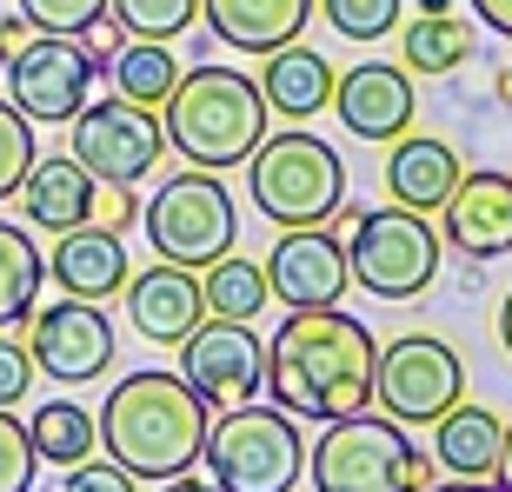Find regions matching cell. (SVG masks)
<instances>
[{"mask_svg":"<svg viewBox=\"0 0 512 492\" xmlns=\"http://www.w3.org/2000/svg\"><path fill=\"white\" fill-rule=\"evenodd\" d=\"M380 340L340 306H293L266 340V386L300 419H346L373 406Z\"/></svg>","mask_w":512,"mask_h":492,"instance_id":"cell-1","label":"cell"},{"mask_svg":"<svg viewBox=\"0 0 512 492\" xmlns=\"http://www.w3.org/2000/svg\"><path fill=\"white\" fill-rule=\"evenodd\" d=\"M94 419H100V446H107L114 466H127L133 479H180L207 453L213 406L180 373L147 366V373L120 379Z\"/></svg>","mask_w":512,"mask_h":492,"instance_id":"cell-2","label":"cell"},{"mask_svg":"<svg viewBox=\"0 0 512 492\" xmlns=\"http://www.w3.org/2000/svg\"><path fill=\"white\" fill-rule=\"evenodd\" d=\"M160 127H167V147L187 167L233 173V167H247L253 147L266 140V94L240 67H193L167 94Z\"/></svg>","mask_w":512,"mask_h":492,"instance_id":"cell-3","label":"cell"},{"mask_svg":"<svg viewBox=\"0 0 512 492\" xmlns=\"http://www.w3.org/2000/svg\"><path fill=\"white\" fill-rule=\"evenodd\" d=\"M333 233L346 240V273L373 300H419L439 273V233L413 207H340Z\"/></svg>","mask_w":512,"mask_h":492,"instance_id":"cell-4","label":"cell"},{"mask_svg":"<svg viewBox=\"0 0 512 492\" xmlns=\"http://www.w3.org/2000/svg\"><path fill=\"white\" fill-rule=\"evenodd\" d=\"M247 193L273 227H326L346 207V160L320 133H273L247 160Z\"/></svg>","mask_w":512,"mask_h":492,"instance_id":"cell-5","label":"cell"},{"mask_svg":"<svg viewBox=\"0 0 512 492\" xmlns=\"http://www.w3.org/2000/svg\"><path fill=\"white\" fill-rule=\"evenodd\" d=\"M313 492H426V453L399 419H326V433L306 446Z\"/></svg>","mask_w":512,"mask_h":492,"instance_id":"cell-6","label":"cell"},{"mask_svg":"<svg viewBox=\"0 0 512 492\" xmlns=\"http://www.w3.org/2000/svg\"><path fill=\"white\" fill-rule=\"evenodd\" d=\"M200 466L213 473L220 492H293L306 473V439L286 406H233L207 426V453Z\"/></svg>","mask_w":512,"mask_h":492,"instance_id":"cell-7","label":"cell"},{"mask_svg":"<svg viewBox=\"0 0 512 492\" xmlns=\"http://www.w3.org/2000/svg\"><path fill=\"white\" fill-rule=\"evenodd\" d=\"M233 233H240L233 193L207 167H187L173 180H160V193L147 200V246L160 260L187 266V273H207L220 253H233Z\"/></svg>","mask_w":512,"mask_h":492,"instance_id":"cell-8","label":"cell"},{"mask_svg":"<svg viewBox=\"0 0 512 492\" xmlns=\"http://www.w3.org/2000/svg\"><path fill=\"white\" fill-rule=\"evenodd\" d=\"M373 399H380V413L399 419V426H433L439 413H453L459 399H466V366L433 333H399L393 346H380Z\"/></svg>","mask_w":512,"mask_h":492,"instance_id":"cell-9","label":"cell"},{"mask_svg":"<svg viewBox=\"0 0 512 492\" xmlns=\"http://www.w3.org/2000/svg\"><path fill=\"white\" fill-rule=\"evenodd\" d=\"M67 127H74L67 153H74L94 180H114V187L147 180V173L160 167V153H167V127H160V114L140 107V100H100V107H80Z\"/></svg>","mask_w":512,"mask_h":492,"instance_id":"cell-10","label":"cell"},{"mask_svg":"<svg viewBox=\"0 0 512 492\" xmlns=\"http://www.w3.org/2000/svg\"><path fill=\"white\" fill-rule=\"evenodd\" d=\"M94 60L80 47V34H40L7 60V100H14L20 114L34 120V127H60V120H74L87 107V87H94Z\"/></svg>","mask_w":512,"mask_h":492,"instance_id":"cell-11","label":"cell"},{"mask_svg":"<svg viewBox=\"0 0 512 492\" xmlns=\"http://www.w3.org/2000/svg\"><path fill=\"white\" fill-rule=\"evenodd\" d=\"M180 379L207 399L213 413H233V406L260 399L266 346H260V333H253V320H213L207 313V320L180 340Z\"/></svg>","mask_w":512,"mask_h":492,"instance_id":"cell-12","label":"cell"},{"mask_svg":"<svg viewBox=\"0 0 512 492\" xmlns=\"http://www.w3.org/2000/svg\"><path fill=\"white\" fill-rule=\"evenodd\" d=\"M34 333H27V353H34V373L60 379V386H87L114 366V326L94 300H67L60 306H34L27 313Z\"/></svg>","mask_w":512,"mask_h":492,"instance_id":"cell-13","label":"cell"},{"mask_svg":"<svg viewBox=\"0 0 512 492\" xmlns=\"http://www.w3.org/2000/svg\"><path fill=\"white\" fill-rule=\"evenodd\" d=\"M439 240L459 260H506L512 253V173L479 167L459 173L453 193L439 200Z\"/></svg>","mask_w":512,"mask_h":492,"instance_id":"cell-14","label":"cell"},{"mask_svg":"<svg viewBox=\"0 0 512 492\" xmlns=\"http://www.w3.org/2000/svg\"><path fill=\"white\" fill-rule=\"evenodd\" d=\"M346 240L333 227H280V246L266 253V286L273 300L293 306H340L346 293Z\"/></svg>","mask_w":512,"mask_h":492,"instance_id":"cell-15","label":"cell"},{"mask_svg":"<svg viewBox=\"0 0 512 492\" xmlns=\"http://www.w3.org/2000/svg\"><path fill=\"white\" fill-rule=\"evenodd\" d=\"M413 74L406 67H393V60H360L353 74L333 80V114H340V127L353 133V140H399V133L413 127Z\"/></svg>","mask_w":512,"mask_h":492,"instance_id":"cell-16","label":"cell"},{"mask_svg":"<svg viewBox=\"0 0 512 492\" xmlns=\"http://www.w3.org/2000/svg\"><path fill=\"white\" fill-rule=\"evenodd\" d=\"M120 300H127V320L140 340L153 346H180L193 333V326L207 320V293H200V273H187V266H147V273H127V286H120Z\"/></svg>","mask_w":512,"mask_h":492,"instance_id":"cell-17","label":"cell"},{"mask_svg":"<svg viewBox=\"0 0 512 492\" xmlns=\"http://www.w3.org/2000/svg\"><path fill=\"white\" fill-rule=\"evenodd\" d=\"M320 0H200V20L220 47H240V54H273L286 40L306 34Z\"/></svg>","mask_w":512,"mask_h":492,"instance_id":"cell-18","label":"cell"},{"mask_svg":"<svg viewBox=\"0 0 512 492\" xmlns=\"http://www.w3.org/2000/svg\"><path fill=\"white\" fill-rule=\"evenodd\" d=\"M47 273H54L74 300H114L120 286H127V246H120V233L107 227H74V233H60V246L47 253Z\"/></svg>","mask_w":512,"mask_h":492,"instance_id":"cell-19","label":"cell"},{"mask_svg":"<svg viewBox=\"0 0 512 492\" xmlns=\"http://www.w3.org/2000/svg\"><path fill=\"white\" fill-rule=\"evenodd\" d=\"M94 173L80 167L74 153H54V160H34L27 167V180H20V207H27V220L47 233H74L87 227V213H94Z\"/></svg>","mask_w":512,"mask_h":492,"instance_id":"cell-20","label":"cell"},{"mask_svg":"<svg viewBox=\"0 0 512 492\" xmlns=\"http://www.w3.org/2000/svg\"><path fill=\"white\" fill-rule=\"evenodd\" d=\"M386 193H393L399 207L413 213H439V200L453 193L459 180V153L446 147V140H426V133H399V140H386Z\"/></svg>","mask_w":512,"mask_h":492,"instance_id":"cell-21","label":"cell"},{"mask_svg":"<svg viewBox=\"0 0 512 492\" xmlns=\"http://www.w3.org/2000/svg\"><path fill=\"white\" fill-rule=\"evenodd\" d=\"M333 67L326 54L300 47V40H286L266 54V74H260V94H266V114H286V120H313L333 107Z\"/></svg>","mask_w":512,"mask_h":492,"instance_id":"cell-22","label":"cell"},{"mask_svg":"<svg viewBox=\"0 0 512 492\" xmlns=\"http://www.w3.org/2000/svg\"><path fill=\"white\" fill-rule=\"evenodd\" d=\"M499 446H506V419L486 413V406H466V399H459L453 413L433 419V459L453 479H493Z\"/></svg>","mask_w":512,"mask_h":492,"instance_id":"cell-23","label":"cell"},{"mask_svg":"<svg viewBox=\"0 0 512 492\" xmlns=\"http://www.w3.org/2000/svg\"><path fill=\"white\" fill-rule=\"evenodd\" d=\"M40 286H47V260H40V246L27 227L14 220H0V326H20L34 313Z\"/></svg>","mask_w":512,"mask_h":492,"instance_id":"cell-24","label":"cell"},{"mask_svg":"<svg viewBox=\"0 0 512 492\" xmlns=\"http://www.w3.org/2000/svg\"><path fill=\"white\" fill-rule=\"evenodd\" d=\"M107 67H114V94L140 100V107H167V94L180 87V74H187V67L173 60L167 40H127Z\"/></svg>","mask_w":512,"mask_h":492,"instance_id":"cell-25","label":"cell"},{"mask_svg":"<svg viewBox=\"0 0 512 492\" xmlns=\"http://www.w3.org/2000/svg\"><path fill=\"white\" fill-rule=\"evenodd\" d=\"M200 293H207L213 320H253V313H266V300H273V286H266V260L220 253V260L200 273Z\"/></svg>","mask_w":512,"mask_h":492,"instance_id":"cell-26","label":"cell"},{"mask_svg":"<svg viewBox=\"0 0 512 492\" xmlns=\"http://www.w3.org/2000/svg\"><path fill=\"white\" fill-rule=\"evenodd\" d=\"M399 54H406V74H453V67L473 60V27L459 14H419L406 20Z\"/></svg>","mask_w":512,"mask_h":492,"instance_id":"cell-27","label":"cell"},{"mask_svg":"<svg viewBox=\"0 0 512 492\" xmlns=\"http://www.w3.org/2000/svg\"><path fill=\"white\" fill-rule=\"evenodd\" d=\"M27 433H34V453L47 466H74V459H87L100 446V419L87 406H74V399H47V406H34Z\"/></svg>","mask_w":512,"mask_h":492,"instance_id":"cell-28","label":"cell"},{"mask_svg":"<svg viewBox=\"0 0 512 492\" xmlns=\"http://www.w3.org/2000/svg\"><path fill=\"white\" fill-rule=\"evenodd\" d=\"M127 40H180L200 20V0H107Z\"/></svg>","mask_w":512,"mask_h":492,"instance_id":"cell-29","label":"cell"},{"mask_svg":"<svg viewBox=\"0 0 512 492\" xmlns=\"http://www.w3.org/2000/svg\"><path fill=\"white\" fill-rule=\"evenodd\" d=\"M27 167H34V120L20 114L14 100H0V200L20 193Z\"/></svg>","mask_w":512,"mask_h":492,"instance_id":"cell-30","label":"cell"},{"mask_svg":"<svg viewBox=\"0 0 512 492\" xmlns=\"http://www.w3.org/2000/svg\"><path fill=\"white\" fill-rule=\"evenodd\" d=\"M326 20H333V34L346 40H386L399 27V7L406 0H320Z\"/></svg>","mask_w":512,"mask_h":492,"instance_id":"cell-31","label":"cell"},{"mask_svg":"<svg viewBox=\"0 0 512 492\" xmlns=\"http://www.w3.org/2000/svg\"><path fill=\"white\" fill-rule=\"evenodd\" d=\"M34 433L27 419H14V406H0V492H34Z\"/></svg>","mask_w":512,"mask_h":492,"instance_id":"cell-32","label":"cell"},{"mask_svg":"<svg viewBox=\"0 0 512 492\" xmlns=\"http://www.w3.org/2000/svg\"><path fill=\"white\" fill-rule=\"evenodd\" d=\"M20 14H27V27H40V34H87V27L107 14V0H20Z\"/></svg>","mask_w":512,"mask_h":492,"instance_id":"cell-33","label":"cell"},{"mask_svg":"<svg viewBox=\"0 0 512 492\" xmlns=\"http://www.w3.org/2000/svg\"><path fill=\"white\" fill-rule=\"evenodd\" d=\"M60 492H140L133 486V473L127 466H114V459H74V466H67V486Z\"/></svg>","mask_w":512,"mask_h":492,"instance_id":"cell-34","label":"cell"},{"mask_svg":"<svg viewBox=\"0 0 512 492\" xmlns=\"http://www.w3.org/2000/svg\"><path fill=\"white\" fill-rule=\"evenodd\" d=\"M87 227H107V233L140 227V200H133V187H114V180H100V187H94V213H87Z\"/></svg>","mask_w":512,"mask_h":492,"instance_id":"cell-35","label":"cell"},{"mask_svg":"<svg viewBox=\"0 0 512 492\" xmlns=\"http://www.w3.org/2000/svg\"><path fill=\"white\" fill-rule=\"evenodd\" d=\"M34 386V353L20 340H0V406H20Z\"/></svg>","mask_w":512,"mask_h":492,"instance_id":"cell-36","label":"cell"},{"mask_svg":"<svg viewBox=\"0 0 512 492\" xmlns=\"http://www.w3.org/2000/svg\"><path fill=\"white\" fill-rule=\"evenodd\" d=\"M80 47H87V60H94V67H107V60H114L120 47H127V34H120V20H114V14H100L94 27L80 34Z\"/></svg>","mask_w":512,"mask_h":492,"instance_id":"cell-37","label":"cell"},{"mask_svg":"<svg viewBox=\"0 0 512 492\" xmlns=\"http://www.w3.org/2000/svg\"><path fill=\"white\" fill-rule=\"evenodd\" d=\"M27 40H34V27H27V14H7V20H0V60H14L20 47H27Z\"/></svg>","mask_w":512,"mask_h":492,"instance_id":"cell-38","label":"cell"},{"mask_svg":"<svg viewBox=\"0 0 512 492\" xmlns=\"http://www.w3.org/2000/svg\"><path fill=\"white\" fill-rule=\"evenodd\" d=\"M473 14L493 27V34H506L512 40V0H473Z\"/></svg>","mask_w":512,"mask_h":492,"instance_id":"cell-39","label":"cell"},{"mask_svg":"<svg viewBox=\"0 0 512 492\" xmlns=\"http://www.w3.org/2000/svg\"><path fill=\"white\" fill-rule=\"evenodd\" d=\"M493 486L512 492V426H506V446H499V466H493Z\"/></svg>","mask_w":512,"mask_h":492,"instance_id":"cell-40","label":"cell"},{"mask_svg":"<svg viewBox=\"0 0 512 492\" xmlns=\"http://www.w3.org/2000/svg\"><path fill=\"white\" fill-rule=\"evenodd\" d=\"M426 492H499V486H486V479H446V486H426Z\"/></svg>","mask_w":512,"mask_h":492,"instance_id":"cell-41","label":"cell"},{"mask_svg":"<svg viewBox=\"0 0 512 492\" xmlns=\"http://www.w3.org/2000/svg\"><path fill=\"white\" fill-rule=\"evenodd\" d=\"M499 346H506V353H512V293H506V300H499Z\"/></svg>","mask_w":512,"mask_h":492,"instance_id":"cell-42","label":"cell"},{"mask_svg":"<svg viewBox=\"0 0 512 492\" xmlns=\"http://www.w3.org/2000/svg\"><path fill=\"white\" fill-rule=\"evenodd\" d=\"M160 492H220V486H200V479L180 473V479H160Z\"/></svg>","mask_w":512,"mask_h":492,"instance_id":"cell-43","label":"cell"},{"mask_svg":"<svg viewBox=\"0 0 512 492\" xmlns=\"http://www.w3.org/2000/svg\"><path fill=\"white\" fill-rule=\"evenodd\" d=\"M419 14H453V0H419Z\"/></svg>","mask_w":512,"mask_h":492,"instance_id":"cell-44","label":"cell"},{"mask_svg":"<svg viewBox=\"0 0 512 492\" xmlns=\"http://www.w3.org/2000/svg\"><path fill=\"white\" fill-rule=\"evenodd\" d=\"M499 94H506V100H512V67H506V74H499Z\"/></svg>","mask_w":512,"mask_h":492,"instance_id":"cell-45","label":"cell"}]
</instances>
